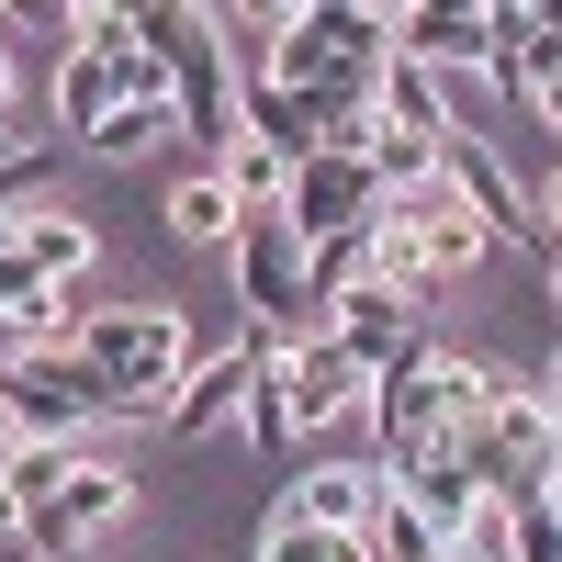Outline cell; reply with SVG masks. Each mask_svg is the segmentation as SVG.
Segmentation results:
<instances>
[{"label":"cell","instance_id":"cell-17","mask_svg":"<svg viewBox=\"0 0 562 562\" xmlns=\"http://www.w3.org/2000/svg\"><path fill=\"white\" fill-rule=\"evenodd\" d=\"M450 562H518V495H484L473 518L450 529Z\"/></svg>","mask_w":562,"mask_h":562},{"label":"cell","instance_id":"cell-23","mask_svg":"<svg viewBox=\"0 0 562 562\" xmlns=\"http://www.w3.org/2000/svg\"><path fill=\"white\" fill-rule=\"evenodd\" d=\"M529 113H540V135H551V147H562V79L540 90V102H529Z\"/></svg>","mask_w":562,"mask_h":562},{"label":"cell","instance_id":"cell-4","mask_svg":"<svg viewBox=\"0 0 562 562\" xmlns=\"http://www.w3.org/2000/svg\"><path fill=\"white\" fill-rule=\"evenodd\" d=\"M281 394H293V439L349 428V416H371V360H349V349L315 326V338L281 349Z\"/></svg>","mask_w":562,"mask_h":562},{"label":"cell","instance_id":"cell-1","mask_svg":"<svg viewBox=\"0 0 562 562\" xmlns=\"http://www.w3.org/2000/svg\"><path fill=\"white\" fill-rule=\"evenodd\" d=\"M79 360L102 371V416H169L180 371H192V326L180 304H90L79 315Z\"/></svg>","mask_w":562,"mask_h":562},{"label":"cell","instance_id":"cell-14","mask_svg":"<svg viewBox=\"0 0 562 562\" xmlns=\"http://www.w3.org/2000/svg\"><path fill=\"white\" fill-rule=\"evenodd\" d=\"M416 237H428V270H439V281H450V293H461V281H484V259H495V248H506V237H495V225H484V214H473V203H450V214H439V225H416Z\"/></svg>","mask_w":562,"mask_h":562},{"label":"cell","instance_id":"cell-7","mask_svg":"<svg viewBox=\"0 0 562 562\" xmlns=\"http://www.w3.org/2000/svg\"><path fill=\"white\" fill-rule=\"evenodd\" d=\"M439 180L495 225V237H529V248H540V203H529V180L495 158V135H450V147H439Z\"/></svg>","mask_w":562,"mask_h":562},{"label":"cell","instance_id":"cell-3","mask_svg":"<svg viewBox=\"0 0 562 562\" xmlns=\"http://www.w3.org/2000/svg\"><path fill=\"white\" fill-rule=\"evenodd\" d=\"M237 304H248V326H281V338H293V315L315 304L293 214H248V225H237Z\"/></svg>","mask_w":562,"mask_h":562},{"label":"cell","instance_id":"cell-25","mask_svg":"<svg viewBox=\"0 0 562 562\" xmlns=\"http://www.w3.org/2000/svg\"><path fill=\"white\" fill-rule=\"evenodd\" d=\"M371 12H383V23H405V12H416V0H371Z\"/></svg>","mask_w":562,"mask_h":562},{"label":"cell","instance_id":"cell-10","mask_svg":"<svg viewBox=\"0 0 562 562\" xmlns=\"http://www.w3.org/2000/svg\"><path fill=\"white\" fill-rule=\"evenodd\" d=\"M237 225H248V203L225 192L214 169H192V180H169V192H158V237H169V248H237Z\"/></svg>","mask_w":562,"mask_h":562},{"label":"cell","instance_id":"cell-21","mask_svg":"<svg viewBox=\"0 0 562 562\" xmlns=\"http://www.w3.org/2000/svg\"><path fill=\"white\" fill-rule=\"evenodd\" d=\"M518 562H562V518H540V506H518Z\"/></svg>","mask_w":562,"mask_h":562},{"label":"cell","instance_id":"cell-11","mask_svg":"<svg viewBox=\"0 0 562 562\" xmlns=\"http://www.w3.org/2000/svg\"><path fill=\"white\" fill-rule=\"evenodd\" d=\"M416 326H428V315H416L405 293H383V281H360V293L349 304H326V338H338L349 360H371V371H383L405 338H416Z\"/></svg>","mask_w":562,"mask_h":562},{"label":"cell","instance_id":"cell-8","mask_svg":"<svg viewBox=\"0 0 562 562\" xmlns=\"http://www.w3.org/2000/svg\"><path fill=\"white\" fill-rule=\"evenodd\" d=\"M394 495L383 461H304L293 495H281V518H304V529H338V540H371V506Z\"/></svg>","mask_w":562,"mask_h":562},{"label":"cell","instance_id":"cell-19","mask_svg":"<svg viewBox=\"0 0 562 562\" xmlns=\"http://www.w3.org/2000/svg\"><path fill=\"white\" fill-rule=\"evenodd\" d=\"M34 293H57V281H45V270L23 259V237H12V248H0V315H23Z\"/></svg>","mask_w":562,"mask_h":562},{"label":"cell","instance_id":"cell-20","mask_svg":"<svg viewBox=\"0 0 562 562\" xmlns=\"http://www.w3.org/2000/svg\"><path fill=\"white\" fill-rule=\"evenodd\" d=\"M225 12H237V34H248V45H270L281 23H304V0H225Z\"/></svg>","mask_w":562,"mask_h":562},{"label":"cell","instance_id":"cell-9","mask_svg":"<svg viewBox=\"0 0 562 562\" xmlns=\"http://www.w3.org/2000/svg\"><path fill=\"white\" fill-rule=\"evenodd\" d=\"M124 45H135V34H124ZM124 45H68V57H57V124L79 135V147L124 113Z\"/></svg>","mask_w":562,"mask_h":562},{"label":"cell","instance_id":"cell-2","mask_svg":"<svg viewBox=\"0 0 562 562\" xmlns=\"http://www.w3.org/2000/svg\"><path fill=\"white\" fill-rule=\"evenodd\" d=\"M0 416L23 439H79V428H102V371L79 349H34V360L0 371Z\"/></svg>","mask_w":562,"mask_h":562},{"label":"cell","instance_id":"cell-16","mask_svg":"<svg viewBox=\"0 0 562 562\" xmlns=\"http://www.w3.org/2000/svg\"><path fill=\"white\" fill-rule=\"evenodd\" d=\"M383 124H405V135H450V102H439V68L428 57H383Z\"/></svg>","mask_w":562,"mask_h":562},{"label":"cell","instance_id":"cell-12","mask_svg":"<svg viewBox=\"0 0 562 562\" xmlns=\"http://www.w3.org/2000/svg\"><path fill=\"white\" fill-rule=\"evenodd\" d=\"M23 259H34L45 281H68V293H79V281L102 270V237H90L68 203H34V214H23Z\"/></svg>","mask_w":562,"mask_h":562},{"label":"cell","instance_id":"cell-26","mask_svg":"<svg viewBox=\"0 0 562 562\" xmlns=\"http://www.w3.org/2000/svg\"><path fill=\"white\" fill-rule=\"evenodd\" d=\"M304 12H349V0H304Z\"/></svg>","mask_w":562,"mask_h":562},{"label":"cell","instance_id":"cell-13","mask_svg":"<svg viewBox=\"0 0 562 562\" xmlns=\"http://www.w3.org/2000/svg\"><path fill=\"white\" fill-rule=\"evenodd\" d=\"M214 180H225V192H237L248 214H281V203H293V158H281V147H259L248 124L214 147Z\"/></svg>","mask_w":562,"mask_h":562},{"label":"cell","instance_id":"cell-6","mask_svg":"<svg viewBox=\"0 0 562 562\" xmlns=\"http://www.w3.org/2000/svg\"><path fill=\"white\" fill-rule=\"evenodd\" d=\"M281 214H293V237H304V248H315V237H349V225L383 214V169H371V158H304Z\"/></svg>","mask_w":562,"mask_h":562},{"label":"cell","instance_id":"cell-15","mask_svg":"<svg viewBox=\"0 0 562 562\" xmlns=\"http://www.w3.org/2000/svg\"><path fill=\"white\" fill-rule=\"evenodd\" d=\"M371 562H450V529L428 518V506H416L405 484L371 506Z\"/></svg>","mask_w":562,"mask_h":562},{"label":"cell","instance_id":"cell-22","mask_svg":"<svg viewBox=\"0 0 562 562\" xmlns=\"http://www.w3.org/2000/svg\"><path fill=\"white\" fill-rule=\"evenodd\" d=\"M518 506H540V518H562V450H551V461H540V473L518 484Z\"/></svg>","mask_w":562,"mask_h":562},{"label":"cell","instance_id":"cell-24","mask_svg":"<svg viewBox=\"0 0 562 562\" xmlns=\"http://www.w3.org/2000/svg\"><path fill=\"white\" fill-rule=\"evenodd\" d=\"M0 158H23V124H12V113H0Z\"/></svg>","mask_w":562,"mask_h":562},{"label":"cell","instance_id":"cell-5","mask_svg":"<svg viewBox=\"0 0 562 562\" xmlns=\"http://www.w3.org/2000/svg\"><path fill=\"white\" fill-rule=\"evenodd\" d=\"M124 518H135V473H124V461H79V484H68L57 506H34L23 529H34V551H45V562H79L90 540L124 529Z\"/></svg>","mask_w":562,"mask_h":562},{"label":"cell","instance_id":"cell-18","mask_svg":"<svg viewBox=\"0 0 562 562\" xmlns=\"http://www.w3.org/2000/svg\"><path fill=\"white\" fill-rule=\"evenodd\" d=\"M158 135H180V102H124L102 135H90V158H113V169H124V158H147Z\"/></svg>","mask_w":562,"mask_h":562}]
</instances>
